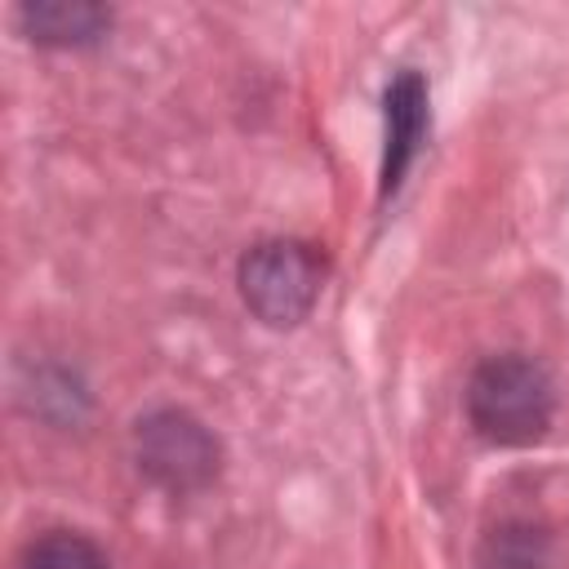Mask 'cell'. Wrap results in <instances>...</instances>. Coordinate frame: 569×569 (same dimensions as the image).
Masks as SVG:
<instances>
[{"mask_svg": "<svg viewBox=\"0 0 569 569\" xmlns=\"http://www.w3.org/2000/svg\"><path fill=\"white\" fill-rule=\"evenodd\" d=\"M467 418L489 445H533L556 418L551 373L520 351L489 356L467 382Z\"/></svg>", "mask_w": 569, "mask_h": 569, "instance_id": "cell-1", "label": "cell"}, {"mask_svg": "<svg viewBox=\"0 0 569 569\" xmlns=\"http://www.w3.org/2000/svg\"><path fill=\"white\" fill-rule=\"evenodd\" d=\"M325 280V258L302 240H262L240 258V293L249 311L276 329L298 325Z\"/></svg>", "mask_w": 569, "mask_h": 569, "instance_id": "cell-2", "label": "cell"}, {"mask_svg": "<svg viewBox=\"0 0 569 569\" xmlns=\"http://www.w3.org/2000/svg\"><path fill=\"white\" fill-rule=\"evenodd\" d=\"M133 458L147 480L173 493H191L218 476V440L182 409H156L133 427Z\"/></svg>", "mask_w": 569, "mask_h": 569, "instance_id": "cell-3", "label": "cell"}, {"mask_svg": "<svg viewBox=\"0 0 569 569\" xmlns=\"http://www.w3.org/2000/svg\"><path fill=\"white\" fill-rule=\"evenodd\" d=\"M427 133V84L418 71H400L387 84V160H382V191L391 196Z\"/></svg>", "mask_w": 569, "mask_h": 569, "instance_id": "cell-4", "label": "cell"}, {"mask_svg": "<svg viewBox=\"0 0 569 569\" xmlns=\"http://www.w3.org/2000/svg\"><path fill=\"white\" fill-rule=\"evenodd\" d=\"M22 22L40 44H89L102 36L111 13L89 0H36L22 9Z\"/></svg>", "mask_w": 569, "mask_h": 569, "instance_id": "cell-5", "label": "cell"}, {"mask_svg": "<svg viewBox=\"0 0 569 569\" xmlns=\"http://www.w3.org/2000/svg\"><path fill=\"white\" fill-rule=\"evenodd\" d=\"M18 569H111V560H107L102 547L89 542L84 533L53 529V533H40V538L22 551V565H18Z\"/></svg>", "mask_w": 569, "mask_h": 569, "instance_id": "cell-6", "label": "cell"}, {"mask_svg": "<svg viewBox=\"0 0 569 569\" xmlns=\"http://www.w3.org/2000/svg\"><path fill=\"white\" fill-rule=\"evenodd\" d=\"M480 569H551V565H547V547H542L538 529H529V525H502V529H493L485 538Z\"/></svg>", "mask_w": 569, "mask_h": 569, "instance_id": "cell-7", "label": "cell"}]
</instances>
